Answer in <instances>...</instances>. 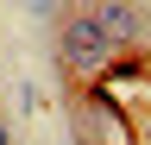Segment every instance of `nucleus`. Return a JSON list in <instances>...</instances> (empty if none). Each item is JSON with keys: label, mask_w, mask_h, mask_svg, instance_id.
Returning <instances> with one entry per match:
<instances>
[{"label": "nucleus", "mask_w": 151, "mask_h": 145, "mask_svg": "<svg viewBox=\"0 0 151 145\" xmlns=\"http://www.w3.org/2000/svg\"><path fill=\"white\" fill-rule=\"evenodd\" d=\"M113 57H120V50L101 38V25L82 13V0L57 13V63H63L76 82H88V76H101V69H113Z\"/></svg>", "instance_id": "obj_1"}, {"label": "nucleus", "mask_w": 151, "mask_h": 145, "mask_svg": "<svg viewBox=\"0 0 151 145\" xmlns=\"http://www.w3.org/2000/svg\"><path fill=\"white\" fill-rule=\"evenodd\" d=\"M82 13L101 25V38L113 50H139L151 38V13L139 6V0H82Z\"/></svg>", "instance_id": "obj_2"}, {"label": "nucleus", "mask_w": 151, "mask_h": 145, "mask_svg": "<svg viewBox=\"0 0 151 145\" xmlns=\"http://www.w3.org/2000/svg\"><path fill=\"white\" fill-rule=\"evenodd\" d=\"M0 145H13V126H6V120H0Z\"/></svg>", "instance_id": "obj_3"}]
</instances>
